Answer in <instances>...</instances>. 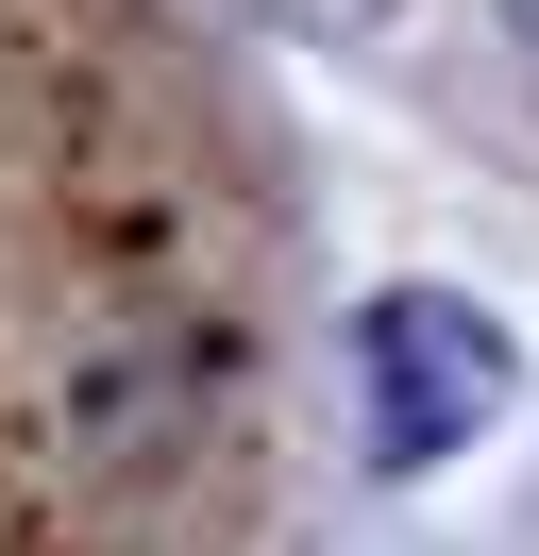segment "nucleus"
Segmentation results:
<instances>
[{
	"label": "nucleus",
	"instance_id": "obj_2",
	"mask_svg": "<svg viewBox=\"0 0 539 556\" xmlns=\"http://www.w3.org/2000/svg\"><path fill=\"white\" fill-rule=\"evenodd\" d=\"M253 17H287V35H371L388 0H253Z\"/></svg>",
	"mask_w": 539,
	"mask_h": 556
},
{
	"label": "nucleus",
	"instance_id": "obj_1",
	"mask_svg": "<svg viewBox=\"0 0 539 556\" xmlns=\"http://www.w3.org/2000/svg\"><path fill=\"white\" fill-rule=\"evenodd\" d=\"M505 388H523V354H505L489 304H455V287H371L354 304V455L371 472H438L455 439H489Z\"/></svg>",
	"mask_w": 539,
	"mask_h": 556
},
{
	"label": "nucleus",
	"instance_id": "obj_3",
	"mask_svg": "<svg viewBox=\"0 0 539 556\" xmlns=\"http://www.w3.org/2000/svg\"><path fill=\"white\" fill-rule=\"evenodd\" d=\"M505 51H523V68H539V0H505Z\"/></svg>",
	"mask_w": 539,
	"mask_h": 556
}]
</instances>
